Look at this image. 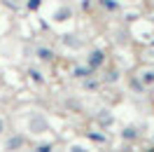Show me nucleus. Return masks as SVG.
<instances>
[{
    "instance_id": "f257e3e1",
    "label": "nucleus",
    "mask_w": 154,
    "mask_h": 152,
    "mask_svg": "<svg viewBox=\"0 0 154 152\" xmlns=\"http://www.w3.org/2000/svg\"><path fill=\"white\" fill-rule=\"evenodd\" d=\"M100 63H103V54H100V52H94L91 59H89V66H91V68H98Z\"/></svg>"
},
{
    "instance_id": "f03ea898",
    "label": "nucleus",
    "mask_w": 154,
    "mask_h": 152,
    "mask_svg": "<svg viewBox=\"0 0 154 152\" xmlns=\"http://www.w3.org/2000/svg\"><path fill=\"white\" fill-rule=\"evenodd\" d=\"M38 54H40V59H42V61H47V59H51V52H47V49H40Z\"/></svg>"
},
{
    "instance_id": "7ed1b4c3",
    "label": "nucleus",
    "mask_w": 154,
    "mask_h": 152,
    "mask_svg": "<svg viewBox=\"0 0 154 152\" xmlns=\"http://www.w3.org/2000/svg\"><path fill=\"white\" fill-rule=\"evenodd\" d=\"M21 143H23L21 138H14V141H10V143H7V147H10V150H12V147H19Z\"/></svg>"
},
{
    "instance_id": "20e7f679",
    "label": "nucleus",
    "mask_w": 154,
    "mask_h": 152,
    "mask_svg": "<svg viewBox=\"0 0 154 152\" xmlns=\"http://www.w3.org/2000/svg\"><path fill=\"white\" fill-rule=\"evenodd\" d=\"M40 152H51V145H42V147H40Z\"/></svg>"
},
{
    "instance_id": "39448f33",
    "label": "nucleus",
    "mask_w": 154,
    "mask_h": 152,
    "mask_svg": "<svg viewBox=\"0 0 154 152\" xmlns=\"http://www.w3.org/2000/svg\"><path fill=\"white\" fill-rule=\"evenodd\" d=\"M72 152H84V150H82V147H77V145H75V147H72Z\"/></svg>"
},
{
    "instance_id": "423d86ee",
    "label": "nucleus",
    "mask_w": 154,
    "mask_h": 152,
    "mask_svg": "<svg viewBox=\"0 0 154 152\" xmlns=\"http://www.w3.org/2000/svg\"><path fill=\"white\" fill-rule=\"evenodd\" d=\"M2 126H5V124H2V119H0V133H2Z\"/></svg>"
}]
</instances>
